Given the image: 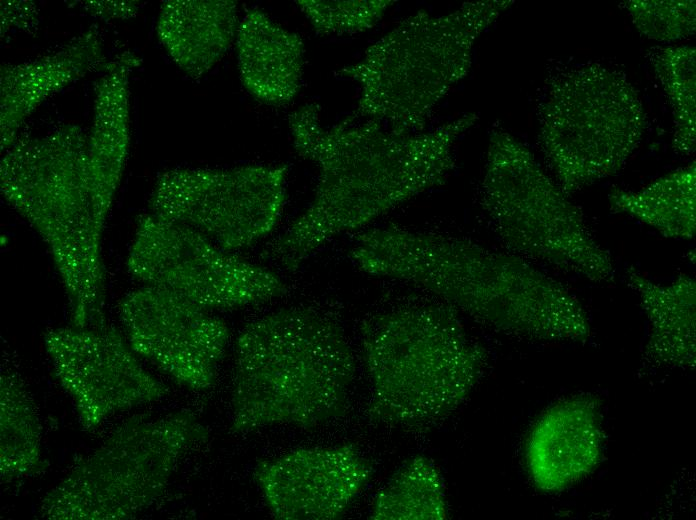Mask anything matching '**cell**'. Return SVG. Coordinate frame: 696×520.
<instances>
[{
  "instance_id": "obj_21",
  "label": "cell",
  "mask_w": 696,
  "mask_h": 520,
  "mask_svg": "<svg viewBox=\"0 0 696 520\" xmlns=\"http://www.w3.org/2000/svg\"><path fill=\"white\" fill-rule=\"evenodd\" d=\"M610 210L631 216L664 237L689 240L696 229V165L673 170L640 190L614 187Z\"/></svg>"
},
{
  "instance_id": "obj_23",
  "label": "cell",
  "mask_w": 696,
  "mask_h": 520,
  "mask_svg": "<svg viewBox=\"0 0 696 520\" xmlns=\"http://www.w3.org/2000/svg\"><path fill=\"white\" fill-rule=\"evenodd\" d=\"M448 503L442 474L434 461L418 455L406 461L376 494L374 520H445Z\"/></svg>"
},
{
  "instance_id": "obj_11",
  "label": "cell",
  "mask_w": 696,
  "mask_h": 520,
  "mask_svg": "<svg viewBox=\"0 0 696 520\" xmlns=\"http://www.w3.org/2000/svg\"><path fill=\"white\" fill-rule=\"evenodd\" d=\"M287 173L285 164L166 170L155 182L149 208L201 232L225 250L244 248L278 223Z\"/></svg>"
},
{
  "instance_id": "obj_5",
  "label": "cell",
  "mask_w": 696,
  "mask_h": 520,
  "mask_svg": "<svg viewBox=\"0 0 696 520\" xmlns=\"http://www.w3.org/2000/svg\"><path fill=\"white\" fill-rule=\"evenodd\" d=\"M362 359L370 422L405 432L430 429L468 398L487 366L485 348L441 301H412L366 317Z\"/></svg>"
},
{
  "instance_id": "obj_8",
  "label": "cell",
  "mask_w": 696,
  "mask_h": 520,
  "mask_svg": "<svg viewBox=\"0 0 696 520\" xmlns=\"http://www.w3.org/2000/svg\"><path fill=\"white\" fill-rule=\"evenodd\" d=\"M208 437L191 410L137 415L75 462L40 503L49 520H127L165 492L184 453Z\"/></svg>"
},
{
  "instance_id": "obj_16",
  "label": "cell",
  "mask_w": 696,
  "mask_h": 520,
  "mask_svg": "<svg viewBox=\"0 0 696 520\" xmlns=\"http://www.w3.org/2000/svg\"><path fill=\"white\" fill-rule=\"evenodd\" d=\"M106 63L102 37L93 26L35 59L2 64L1 152L13 144L22 124L45 100Z\"/></svg>"
},
{
  "instance_id": "obj_4",
  "label": "cell",
  "mask_w": 696,
  "mask_h": 520,
  "mask_svg": "<svg viewBox=\"0 0 696 520\" xmlns=\"http://www.w3.org/2000/svg\"><path fill=\"white\" fill-rule=\"evenodd\" d=\"M355 372L344 329L330 311L296 306L257 319L235 344L230 430L311 429L340 418Z\"/></svg>"
},
{
  "instance_id": "obj_17",
  "label": "cell",
  "mask_w": 696,
  "mask_h": 520,
  "mask_svg": "<svg viewBox=\"0 0 696 520\" xmlns=\"http://www.w3.org/2000/svg\"><path fill=\"white\" fill-rule=\"evenodd\" d=\"M302 38L264 11L249 10L240 21L237 58L241 82L256 100L284 105L298 94L304 67Z\"/></svg>"
},
{
  "instance_id": "obj_7",
  "label": "cell",
  "mask_w": 696,
  "mask_h": 520,
  "mask_svg": "<svg viewBox=\"0 0 696 520\" xmlns=\"http://www.w3.org/2000/svg\"><path fill=\"white\" fill-rule=\"evenodd\" d=\"M481 206L509 252L594 283L614 281L613 258L580 208L503 129L489 136Z\"/></svg>"
},
{
  "instance_id": "obj_3",
  "label": "cell",
  "mask_w": 696,
  "mask_h": 520,
  "mask_svg": "<svg viewBox=\"0 0 696 520\" xmlns=\"http://www.w3.org/2000/svg\"><path fill=\"white\" fill-rule=\"evenodd\" d=\"M5 200L45 242L68 298L72 325L107 324L102 237L112 207L89 158L88 134L65 124L43 136H18L4 151Z\"/></svg>"
},
{
  "instance_id": "obj_26",
  "label": "cell",
  "mask_w": 696,
  "mask_h": 520,
  "mask_svg": "<svg viewBox=\"0 0 696 520\" xmlns=\"http://www.w3.org/2000/svg\"><path fill=\"white\" fill-rule=\"evenodd\" d=\"M622 5L636 29L649 39L672 42L695 33V0H628Z\"/></svg>"
},
{
  "instance_id": "obj_22",
  "label": "cell",
  "mask_w": 696,
  "mask_h": 520,
  "mask_svg": "<svg viewBox=\"0 0 696 520\" xmlns=\"http://www.w3.org/2000/svg\"><path fill=\"white\" fill-rule=\"evenodd\" d=\"M42 426L36 404L21 377H0V476L2 482L33 476L45 469Z\"/></svg>"
},
{
  "instance_id": "obj_2",
  "label": "cell",
  "mask_w": 696,
  "mask_h": 520,
  "mask_svg": "<svg viewBox=\"0 0 696 520\" xmlns=\"http://www.w3.org/2000/svg\"><path fill=\"white\" fill-rule=\"evenodd\" d=\"M350 256L363 272L429 292L496 332L538 342H586L589 316L561 282L512 252L395 225L360 232Z\"/></svg>"
},
{
  "instance_id": "obj_1",
  "label": "cell",
  "mask_w": 696,
  "mask_h": 520,
  "mask_svg": "<svg viewBox=\"0 0 696 520\" xmlns=\"http://www.w3.org/2000/svg\"><path fill=\"white\" fill-rule=\"evenodd\" d=\"M478 120L466 113L403 134L350 115L326 128L318 103L301 105L288 116L289 130L296 152L317 165L318 183L309 207L267 243L261 257L294 271L333 237L442 185L455 168L457 140Z\"/></svg>"
},
{
  "instance_id": "obj_13",
  "label": "cell",
  "mask_w": 696,
  "mask_h": 520,
  "mask_svg": "<svg viewBox=\"0 0 696 520\" xmlns=\"http://www.w3.org/2000/svg\"><path fill=\"white\" fill-rule=\"evenodd\" d=\"M119 313L135 353L190 389L203 391L214 385L229 340L221 319L149 285L129 292Z\"/></svg>"
},
{
  "instance_id": "obj_14",
  "label": "cell",
  "mask_w": 696,
  "mask_h": 520,
  "mask_svg": "<svg viewBox=\"0 0 696 520\" xmlns=\"http://www.w3.org/2000/svg\"><path fill=\"white\" fill-rule=\"evenodd\" d=\"M372 475V464L353 444L297 448L259 462L253 473L279 520L338 519Z\"/></svg>"
},
{
  "instance_id": "obj_15",
  "label": "cell",
  "mask_w": 696,
  "mask_h": 520,
  "mask_svg": "<svg viewBox=\"0 0 696 520\" xmlns=\"http://www.w3.org/2000/svg\"><path fill=\"white\" fill-rule=\"evenodd\" d=\"M601 405L595 396L576 394L557 401L535 421L525 442V462L533 485L560 493L590 475L604 447Z\"/></svg>"
},
{
  "instance_id": "obj_24",
  "label": "cell",
  "mask_w": 696,
  "mask_h": 520,
  "mask_svg": "<svg viewBox=\"0 0 696 520\" xmlns=\"http://www.w3.org/2000/svg\"><path fill=\"white\" fill-rule=\"evenodd\" d=\"M651 62L672 108L673 149L689 156L696 148V49L666 47Z\"/></svg>"
},
{
  "instance_id": "obj_27",
  "label": "cell",
  "mask_w": 696,
  "mask_h": 520,
  "mask_svg": "<svg viewBox=\"0 0 696 520\" xmlns=\"http://www.w3.org/2000/svg\"><path fill=\"white\" fill-rule=\"evenodd\" d=\"M38 11L32 1H1V35L37 27Z\"/></svg>"
},
{
  "instance_id": "obj_28",
  "label": "cell",
  "mask_w": 696,
  "mask_h": 520,
  "mask_svg": "<svg viewBox=\"0 0 696 520\" xmlns=\"http://www.w3.org/2000/svg\"><path fill=\"white\" fill-rule=\"evenodd\" d=\"M81 7L100 19H129L137 15L139 1H82Z\"/></svg>"
},
{
  "instance_id": "obj_20",
  "label": "cell",
  "mask_w": 696,
  "mask_h": 520,
  "mask_svg": "<svg viewBox=\"0 0 696 520\" xmlns=\"http://www.w3.org/2000/svg\"><path fill=\"white\" fill-rule=\"evenodd\" d=\"M140 58L122 52L106 63L95 85L88 151L99 183L116 195L130 149L131 117L129 75Z\"/></svg>"
},
{
  "instance_id": "obj_19",
  "label": "cell",
  "mask_w": 696,
  "mask_h": 520,
  "mask_svg": "<svg viewBox=\"0 0 696 520\" xmlns=\"http://www.w3.org/2000/svg\"><path fill=\"white\" fill-rule=\"evenodd\" d=\"M239 25L236 1L166 0L156 31L173 62L188 76L200 78L226 54Z\"/></svg>"
},
{
  "instance_id": "obj_18",
  "label": "cell",
  "mask_w": 696,
  "mask_h": 520,
  "mask_svg": "<svg viewBox=\"0 0 696 520\" xmlns=\"http://www.w3.org/2000/svg\"><path fill=\"white\" fill-rule=\"evenodd\" d=\"M627 283L638 296L649 332L642 354L645 366L693 371L696 365V282L682 273L657 283L635 267Z\"/></svg>"
},
{
  "instance_id": "obj_10",
  "label": "cell",
  "mask_w": 696,
  "mask_h": 520,
  "mask_svg": "<svg viewBox=\"0 0 696 520\" xmlns=\"http://www.w3.org/2000/svg\"><path fill=\"white\" fill-rule=\"evenodd\" d=\"M126 264L145 285L206 310L261 304L288 290L276 273L230 253L187 225L153 213L137 220Z\"/></svg>"
},
{
  "instance_id": "obj_6",
  "label": "cell",
  "mask_w": 696,
  "mask_h": 520,
  "mask_svg": "<svg viewBox=\"0 0 696 520\" xmlns=\"http://www.w3.org/2000/svg\"><path fill=\"white\" fill-rule=\"evenodd\" d=\"M513 3L472 1L443 15L421 10L400 21L358 62L339 70L360 87L351 116L396 133L425 131L437 104L467 76L476 40Z\"/></svg>"
},
{
  "instance_id": "obj_9",
  "label": "cell",
  "mask_w": 696,
  "mask_h": 520,
  "mask_svg": "<svg viewBox=\"0 0 696 520\" xmlns=\"http://www.w3.org/2000/svg\"><path fill=\"white\" fill-rule=\"evenodd\" d=\"M538 122L544 158L570 195L625 166L643 138L647 116L623 72L587 63L551 78Z\"/></svg>"
},
{
  "instance_id": "obj_12",
  "label": "cell",
  "mask_w": 696,
  "mask_h": 520,
  "mask_svg": "<svg viewBox=\"0 0 696 520\" xmlns=\"http://www.w3.org/2000/svg\"><path fill=\"white\" fill-rule=\"evenodd\" d=\"M45 349L84 430L116 412L161 399L168 387L148 373L117 329L75 326L48 330Z\"/></svg>"
},
{
  "instance_id": "obj_25",
  "label": "cell",
  "mask_w": 696,
  "mask_h": 520,
  "mask_svg": "<svg viewBox=\"0 0 696 520\" xmlns=\"http://www.w3.org/2000/svg\"><path fill=\"white\" fill-rule=\"evenodd\" d=\"M392 0H297L319 35H343L373 28L394 5Z\"/></svg>"
}]
</instances>
